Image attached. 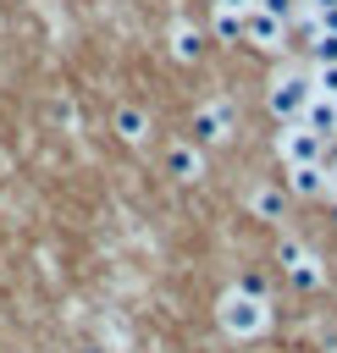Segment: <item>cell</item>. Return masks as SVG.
I'll list each match as a JSON object with an SVG mask.
<instances>
[{"mask_svg": "<svg viewBox=\"0 0 337 353\" xmlns=\"http://www.w3.org/2000/svg\"><path fill=\"white\" fill-rule=\"evenodd\" d=\"M309 72H298V66H287V72H276L271 83H265V105H271V116L276 121H298L304 116V105H309Z\"/></svg>", "mask_w": 337, "mask_h": 353, "instance_id": "cell-1", "label": "cell"}, {"mask_svg": "<svg viewBox=\"0 0 337 353\" xmlns=\"http://www.w3.org/2000/svg\"><path fill=\"white\" fill-rule=\"evenodd\" d=\"M265 303H260V292H227L221 298V325L232 331V336H260L265 331Z\"/></svg>", "mask_w": 337, "mask_h": 353, "instance_id": "cell-2", "label": "cell"}, {"mask_svg": "<svg viewBox=\"0 0 337 353\" xmlns=\"http://www.w3.org/2000/svg\"><path fill=\"white\" fill-rule=\"evenodd\" d=\"M188 143H204V149H215V143H227L232 138V110L227 105H199L193 110V121H188Z\"/></svg>", "mask_w": 337, "mask_h": 353, "instance_id": "cell-3", "label": "cell"}, {"mask_svg": "<svg viewBox=\"0 0 337 353\" xmlns=\"http://www.w3.org/2000/svg\"><path fill=\"white\" fill-rule=\"evenodd\" d=\"M276 149H282V160H287V165H320V160H326V138H315L304 121H298V127H287V132L276 138Z\"/></svg>", "mask_w": 337, "mask_h": 353, "instance_id": "cell-4", "label": "cell"}, {"mask_svg": "<svg viewBox=\"0 0 337 353\" xmlns=\"http://www.w3.org/2000/svg\"><path fill=\"white\" fill-rule=\"evenodd\" d=\"M282 33H287V22L265 17L260 6H254V11H243V39H249L254 50H282Z\"/></svg>", "mask_w": 337, "mask_h": 353, "instance_id": "cell-5", "label": "cell"}, {"mask_svg": "<svg viewBox=\"0 0 337 353\" xmlns=\"http://www.w3.org/2000/svg\"><path fill=\"white\" fill-rule=\"evenodd\" d=\"M166 171H171L177 182H199V176H204V154H199V143H171V149H166Z\"/></svg>", "mask_w": 337, "mask_h": 353, "instance_id": "cell-6", "label": "cell"}, {"mask_svg": "<svg viewBox=\"0 0 337 353\" xmlns=\"http://www.w3.org/2000/svg\"><path fill=\"white\" fill-rule=\"evenodd\" d=\"M282 265H287L293 287H304V292H315V287H320V270H315V259H309L298 243H282Z\"/></svg>", "mask_w": 337, "mask_h": 353, "instance_id": "cell-7", "label": "cell"}, {"mask_svg": "<svg viewBox=\"0 0 337 353\" xmlns=\"http://www.w3.org/2000/svg\"><path fill=\"white\" fill-rule=\"evenodd\" d=\"M304 127H309L315 138H337V99L309 94V105H304Z\"/></svg>", "mask_w": 337, "mask_h": 353, "instance_id": "cell-8", "label": "cell"}, {"mask_svg": "<svg viewBox=\"0 0 337 353\" xmlns=\"http://www.w3.org/2000/svg\"><path fill=\"white\" fill-rule=\"evenodd\" d=\"M282 199H287V188H282V182H265V188H254V193H249V204H254V215H260V221H282Z\"/></svg>", "mask_w": 337, "mask_h": 353, "instance_id": "cell-9", "label": "cell"}, {"mask_svg": "<svg viewBox=\"0 0 337 353\" xmlns=\"http://www.w3.org/2000/svg\"><path fill=\"white\" fill-rule=\"evenodd\" d=\"M171 55H177V61H199V55H204V33L188 28V22H177V28H171Z\"/></svg>", "mask_w": 337, "mask_h": 353, "instance_id": "cell-10", "label": "cell"}, {"mask_svg": "<svg viewBox=\"0 0 337 353\" xmlns=\"http://www.w3.org/2000/svg\"><path fill=\"white\" fill-rule=\"evenodd\" d=\"M326 188V171L320 165H287V193H304V199H315Z\"/></svg>", "mask_w": 337, "mask_h": 353, "instance_id": "cell-11", "label": "cell"}, {"mask_svg": "<svg viewBox=\"0 0 337 353\" xmlns=\"http://www.w3.org/2000/svg\"><path fill=\"white\" fill-rule=\"evenodd\" d=\"M116 132H122L127 143H144V138H149V116H144L138 105H122V110H116Z\"/></svg>", "mask_w": 337, "mask_h": 353, "instance_id": "cell-12", "label": "cell"}, {"mask_svg": "<svg viewBox=\"0 0 337 353\" xmlns=\"http://www.w3.org/2000/svg\"><path fill=\"white\" fill-rule=\"evenodd\" d=\"M215 39L238 44V39H243V11H227V6H215Z\"/></svg>", "mask_w": 337, "mask_h": 353, "instance_id": "cell-13", "label": "cell"}, {"mask_svg": "<svg viewBox=\"0 0 337 353\" xmlns=\"http://www.w3.org/2000/svg\"><path fill=\"white\" fill-rule=\"evenodd\" d=\"M309 88H315L320 99H337V61H326V66H315V77H309Z\"/></svg>", "mask_w": 337, "mask_h": 353, "instance_id": "cell-14", "label": "cell"}, {"mask_svg": "<svg viewBox=\"0 0 337 353\" xmlns=\"http://www.w3.org/2000/svg\"><path fill=\"white\" fill-rule=\"evenodd\" d=\"M309 11L320 22V33H337V0H309Z\"/></svg>", "mask_w": 337, "mask_h": 353, "instance_id": "cell-15", "label": "cell"}, {"mask_svg": "<svg viewBox=\"0 0 337 353\" xmlns=\"http://www.w3.org/2000/svg\"><path fill=\"white\" fill-rule=\"evenodd\" d=\"M337 61V33H315V66Z\"/></svg>", "mask_w": 337, "mask_h": 353, "instance_id": "cell-16", "label": "cell"}, {"mask_svg": "<svg viewBox=\"0 0 337 353\" xmlns=\"http://www.w3.org/2000/svg\"><path fill=\"white\" fill-rule=\"evenodd\" d=\"M254 6H260L265 17H276V22H287V17H293V0H254Z\"/></svg>", "mask_w": 337, "mask_h": 353, "instance_id": "cell-17", "label": "cell"}, {"mask_svg": "<svg viewBox=\"0 0 337 353\" xmlns=\"http://www.w3.org/2000/svg\"><path fill=\"white\" fill-rule=\"evenodd\" d=\"M215 6H227V11H254V0H215Z\"/></svg>", "mask_w": 337, "mask_h": 353, "instance_id": "cell-18", "label": "cell"}, {"mask_svg": "<svg viewBox=\"0 0 337 353\" xmlns=\"http://www.w3.org/2000/svg\"><path fill=\"white\" fill-rule=\"evenodd\" d=\"M77 353H99V347H94V342H83V347H77Z\"/></svg>", "mask_w": 337, "mask_h": 353, "instance_id": "cell-19", "label": "cell"}, {"mask_svg": "<svg viewBox=\"0 0 337 353\" xmlns=\"http://www.w3.org/2000/svg\"><path fill=\"white\" fill-rule=\"evenodd\" d=\"M331 215H337V193H331Z\"/></svg>", "mask_w": 337, "mask_h": 353, "instance_id": "cell-20", "label": "cell"}]
</instances>
